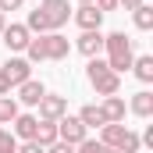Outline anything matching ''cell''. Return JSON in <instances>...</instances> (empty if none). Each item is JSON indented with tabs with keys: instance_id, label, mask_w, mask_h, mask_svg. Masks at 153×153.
<instances>
[{
	"instance_id": "1",
	"label": "cell",
	"mask_w": 153,
	"mask_h": 153,
	"mask_svg": "<svg viewBox=\"0 0 153 153\" xmlns=\"http://www.w3.org/2000/svg\"><path fill=\"white\" fill-rule=\"evenodd\" d=\"M25 61L32 64V61H64L68 53H71V43L68 36H61V32H46V36H36L29 39V46H25Z\"/></svg>"
},
{
	"instance_id": "2",
	"label": "cell",
	"mask_w": 153,
	"mask_h": 153,
	"mask_svg": "<svg viewBox=\"0 0 153 153\" xmlns=\"http://www.w3.org/2000/svg\"><path fill=\"white\" fill-rule=\"evenodd\" d=\"M103 50H107V64H111L114 75L128 71L132 61H135V53H132V39L125 36V32H111V36H103Z\"/></svg>"
},
{
	"instance_id": "3",
	"label": "cell",
	"mask_w": 153,
	"mask_h": 153,
	"mask_svg": "<svg viewBox=\"0 0 153 153\" xmlns=\"http://www.w3.org/2000/svg\"><path fill=\"white\" fill-rule=\"evenodd\" d=\"M85 78H89V85H93L100 96H117V89H121V78H117L114 71H111V64L100 61V57H89Z\"/></svg>"
},
{
	"instance_id": "4",
	"label": "cell",
	"mask_w": 153,
	"mask_h": 153,
	"mask_svg": "<svg viewBox=\"0 0 153 153\" xmlns=\"http://www.w3.org/2000/svg\"><path fill=\"white\" fill-rule=\"evenodd\" d=\"M0 75L11 82V89H18L22 82H29V78H32V64H29L25 57H11V61L0 68Z\"/></svg>"
},
{
	"instance_id": "5",
	"label": "cell",
	"mask_w": 153,
	"mask_h": 153,
	"mask_svg": "<svg viewBox=\"0 0 153 153\" xmlns=\"http://www.w3.org/2000/svg\"><path fill=\"white\" fill-rule=\"evenodd\" d=\"M85 132H89V128H85L78 117H68V114H64L61 121H57V139L68 143V146H78V143L85 139Z\"/></svg>"
},
{
	"instance_id": "6",
	"label": "cell",
	"mask_w": 153,
	"mask_h": 153,
	"mask_svg": "<svg viewBox=\"0 0 153 153\" xmlns=\"http://www.w3.org/2000/svg\"><path fill=\"white\" fill-rule=\"evenodd\" d=\"M36 107H39V121H61V117L68 114V100L64 96H53V93H46Z\"/></svg>"
},
{
	"instance_id": "7",
	"label": "cell",
	"mask_w": 153,
	"mask_h": 153,
	"mask_svg": "<svg viewBox=\"0 0 153 153\" xmlns=\"http://www.w3.org/2000/svg\"><path fill=\"white\" fill-rule=\"evenodd\" d=\"M39 11L46 14V22H50V29L57 32L68 18H71V7H68V0H43L39 4Z\"/></svg>"
},
{
	"instance_id": "8",
	"label": "cell",
	"mask_w": 153,
	"mask_h": 153,
	"mask_svg": "<svg viewBox=\"0 0 153 153\" xmlns=\"http://www.w3.org/2000/svg\"><path fill=\"white\" fill-rule=\"evenodd\" d=\"M100 22H103V11H96V4H82L75 11V25L82 32H89V29H100Z\"/></svg>"
},
{
	"instance_id": "9",
	"label": "cell",
	"mask_w": 153,
	"mask_h": 153,
	"mask_svg": "<svg viewBox=\"0 0 153 153\" xmlns=\"http://www.w3.org/2000/svg\"><path fill=\"white\" fill-rule=\"evenodd\" d=\"M0 36H4V46H7V50H25L29 39H32V32H29L25 25H7Z\"/></svg>"
},
{
	"instance_id": "10",
	"label": "cell",
	"mask_w": 153,
	"mask_h": 153,
	"mask_svg": "<svg viewBox=\"0 0 153 153\" xmlns=\"http://www.w3.org/2000/svg\"><path fill=\"white\" fill-rule=\"evenodd\" d=\"M78 53H85V57H100V50H103V32L100 29H89V32H82L78 36Z\"/></svg>"
},
{
	"instance_id": "11",
	"label": "cell",
	"mask_w": 153,
	"mask_h": 153,
	"mask_svg": "<svg viewBox=\"0 0 153 153\" xmlns=\"http://www.w3.org/2000/svg\"><path fill=\"white\" fill-rule=\"evenodd\" d=\"M43 96H46V85L36 82V78H29V82H22V85H18V100H22L25 107H36Z\"/></svg>"
},
{
	"instance_id": "12",
	"label": "cell",
	"mask_w": 153,
	"mask_h": 153,
	"mask_svg": "<svg viewBox=\"0 0 153 153\" xmlns=\"http://www.w3.org/2000/svg\"><path fill=\"white\" fill-rule=\"evenodd\" d=\"M11 125H14V135H18V139L32 143V139H36V128H39V117L36 114H18Z\"/></svg>"
},
{
	"instance_id": "13",
	"label": "cell",
	"mask_w": 153,
	"mask_h": 153,
	"mask_svg": "<svg viewBox=\"0 0 153 153\" xmlns=\"http://www.w3.org/2000/svg\"><path fill=\"white\" fill-rule=\"evenodd\" d=\"M128 132H132V128H125V125H103V139H100V143L121 153V146H125V139H128Z\"/></svg>"
},
{
	"instance_id": "14",
	"label": "cell",
	"mask_w": 153,
	"mask_h": 153,
	"mask_svg": "<svg viewBox=\"0 0 153 153\" xmlns=\"http://www.w3.org/2000/svg\"><path fill=\"white\" fill-rule=\"evenodd\" d=\"M103 117H107V125H121L125 121V100L121 96H103Z\"/></svg>"
},
{
	"instance_id": "15",
	"label": "cell",
	"mask_w": 153,
	"mask_h": 153,
	"mask_svg": "<svg viewBox=\"0 0 153 153\" xmlns=\"http://www.w3.org/2000/svg\"><path fill=\"white\" fill-rule=\"evenodd\" d=\"M75 117L85 125V128H103V125H107V117H103V111H100L96 103H85V107H82Z\"/></svg>"
},
{
	"instance_id": "16",
	"label": "cell",
	"mask_w": 153,
	"mask_h": 153,
	"mask_svg": "<svg viewBox=\"0 0 153 153\" xmlns=\"http://www.w3.org/2000/svg\"><path fill=\"white\" fill-rule=\"evenodd\" d=\"M132 114H139V117H150L153 114V93L150 89H143V93L132 96Z\"/></svg>"
},
{
	"instance_id": "17",
	"label": "cell",
	"mask_w": 153,
	"mask_h": 153,
	"mask_svg": "<svg viewBox=\"0 0 153 153\" xmlns=\"http://www.w3.org/2000/svg\"><path fill=\"white\" fill-rule=\"evenodd\" d=\"M132 71H135L139 82H153V57H150V53L135 57V61H132Z\"/></svg>"
},
{
	"instance_id": "18",
	"label": "cell",
	"mask_w": 153,
	"mask_h": 153,
	"mask_svg": "<svg viewBox=\"0 0 153 153\" xmlns=\"http://www.w3.org/2000/svg\"><path fill=\"white\" fill-rule=\"evenodd\" d=\"M36 143H39V146H53V143H57V121H39Z\"/></svg>"
},
{
	"instance_id": "19",
	"label": "cell",
	"mask_w": 153,
	"mask_h": 153,
	"mask_svg": "<svg viewBox=\"0 0 153 153\" xmlns=\"http://www.w3.org/2000/svg\"><path fill=\"white\" fill-rule=\"evenodd\" d=\"M25 29H29V32H39V36H46V32H53V29H50V22H46V14H43V11H29V22H25Z\"/></svg>"
},
{
	"instance_id": "20",
	"label": "cell",
	"mask_w": 153,
	"mask_h": 153,
	"mask_svg": "<svg viewBox=\"0 0 153 153\" xmlns=\"http://www.w3.org/2000/svg\"><path fill=\"white\" fill-rule=\"evenodd\" d=\"M14 117H18V100L14 96H0V128L11 125Z\"/></svg>"
},
{
	"instance_id": "21",
	"label": "cell",
	"mask_w": 153,
	"mask_h": 153,
	"mask_svg": "<svg viewBox=\"0 0 153 153\" xmlns=\"http://www.w3.org/2000/svg\"><path fill=\"white\" fill-rule=\"evenodd\" d=\"M132 14H135V29H143V32L153 29V7H150V4H139Z\"/></svg>"
},
{
	"instance_id": "22",
	"label": "cell",
	"mask_w": 153,
	"mask_h": 153,
	"mask_svg": "<svg viewBox=\"0 0 153 153\" xmlns=\"http://www.w3.org/2000/svg\"><path fill=\"white\" fill-rule=\"evenodd\" d=\"M75 153H117V150H111V146H103L100 139H82L75 146Z\"/></svg>"
},
{
	"instance_id": "23",
	"label": "cell",
	"mask_w": 153,
	"mask_h": 153,
	"mask_svg": "<svg viewBox=\"0 0 153 153\" xmlns=\"http://www.w3.org/2000/svg\"><path fill=\"white\" fill-rule=\"evenodd\" d=\"M0 153H18V139L7 135V132H0Z\"/></svg>"
},
{
	"instance_id": "24",
	"label": "cell",
	"mask_w": 153,
	"mask_h": 153,
	"mask_svg": "<svg viewBox=\"0 0 153 153\" xmlns=\"http://www.w3.org/2000/svg\"><path fill=\"white\" fill-rule=\"evenodd\" d=\"M139 146H143V143H139V135H135V132H128V139H125L121 153H139Z\"/></svg>"
},
{
	"instance_id": "25",
	"label": "cell",
	"mask_w": 153,
	"mask_h": 153,
	"mask_svg": "<svg viewBox=\"0 0 153 153\" xmlns=\"http://www.w3.org/2000/svg\"><path fill=\"white\" fill-rule=\"evenodd\" d=\"M46 153H75V146H68V143H53V146H46Z\"/></svg>"
},
{
	"instance_id": "26",
	"label": "cell",
	"mask_w": 153,
	"mask_h": 153,
	"mask_svg": "<svg viewBox=\"0 0 153 153\" xmlns=\"http://www.w3.org/2000/svg\"><path fill=\"white\" fill-rule=\"evenodd\" d=\"M18 153H46V146H39L36 139H32V143H25V146H18Z\"/></svg>"
},
{
	"instance_id": "27",
	"label": "cell",
	"mask_w": 153,
	"mask_h": 153,
	"mask_svg": "<svg viewBox=\"0 0 153 153\" xmlns=\"http://www.w3.org/2000/svg\"><path fill=\"white\" fill-rule=\"evenodd\" d=\"M22 4H25V0H0V11H4V14H7V11H18V7H22Z\"/></svg>"
},
{
	"instance_id": "28",
	"label": "cell",
	"mask_w": 153,
	"mask_h": 153,
	"mask_svg": "<svg viewBox=\"0 0 153 153\" xmlns=\"http://www.w3.org/2000/svg\"><path fill=\"white\" fill-rule=\"evenodd\" d=\"M93 4H96V11H103V14H107V11H114V7H117V0H93Z\"/></svg>"
},
{
	"instance_id": "29",
	"label": "cell",
	"mask_w": 153,
	"mask_h": 153,
	"mask_svg": "<svg viewBox=\"0 0 153 153\" xmlns=\"http://www.w3.org/2000/svg\"><path fill=\"white\" fill-rule=\"evenodd\" d=\"M117 4H125V11H135L139 4H146V0H117Z\"/></svg>"
},
{
	"instance_id": "30",
	"label": "cell",
	"mask_w": 153,
	"mask_h": 153,
	"mask_svg": "<svg viewBox=\"0 0 153 153\" xmlns=\"http://www.w3.org/2000/svg\"><path fill=\"white\" fill-rule=\"evenodd\" d=\"M4 29H7V14L0 11V32H4Z\"/></svg>"
},
{
	"instance_id": "31",
	"label": "cell",
	"mask_w": 153,
	"mask_h": 153,
	"mask_svg": "<svg viewBox=\"0 0 153 153\" xmlns=\"http://www.w3.org/2000/svg\"><path fill=\"white\" fill-rule=\"evenodd\" d=\"M78 4H93V0H78Z\"/></svg>"
},
{
	"instance_id": "32",
	"label": "cell",
	"mask_w": 153,
	"mask_h": 153,
	"mask_svg": "<svg viewBox=\"0 0 153 153\" xmlns=\"http://www.w3.org/2000/svg\"><path fill=\"white\" fill-rule=\"evenodd\" d=\"M0 132H4V128H0Z\"/></svg>"
}]
</instances>
